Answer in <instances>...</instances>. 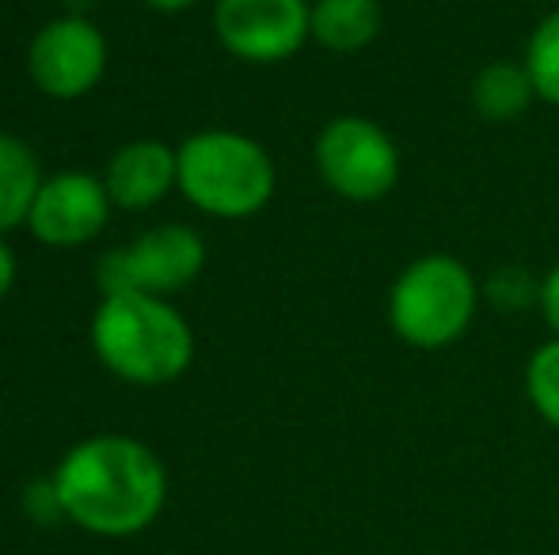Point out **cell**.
I'll list each match as a JSON object with an SVG mask.
<instances>
[{
	"mask_svg": "<svg viewBox=\"0 0 559 555\" xmlns=\"http://www.w3.org/2000/svg\"><path fill=\"white\" fill-rule=\"evenodd\" d=\"M66 521L92 536H138L168 503V472L145 442L96 434L76 442L53 468Z\"/></svg>",
	"mask_w": 559,
	"mask_h": 555,
	"instance_id": "1",
	"label": "cell"
},
{
	"mask_svg": "<svg viewBox=\"0 0 559 555\" xmlns=\"http://www.w3.org/2000/svg\"><path fill=\"white\" fill-rule=\"evenodd\" d=\"M92 350L126 385H168L194 362V331L164 297L104 293L92 316Z\"/></svg>",
	"mask_w": 559,
	"mask_h": 555,
	"instance_id": "2",
	"label": "cell"
},
{
	"mask_svg": "<svg viewBox=\"0 0 559 555\" xmlns=\"http://www.w3.org/2000/svg\"><path fill=\"white\" fill-rule=\"evenodd\" d=\"M484 304V286L456 255L412 260L389 286V331L412 350H445L468 335Z\"/></svg>",
	"mask_w": 559,
	"mask_h": 555,
	"instance_id": "3",
	"label": "cell"
},
{
	"mask_svg": "<svg viewBox=\"0 0 559 555\" xmlns=\"http://www.w3.org/2000/svg\"><path fill=\"white\" fill-rule=\"evenodd\" d=\"M176 186L194 209L222 221H243L266 209L278 191V168L266 145L236 130H202L176 148Z\"/></svg>",
	"mask_w": 559,
	"mask_h": 555,
	"instance_id": "4",
	"label": "cell"
},
{
	"mask_svg": "<svg viewBox=\"0 0 559 555\" xmlns=\"http://www.w3.org/2000/svg\"><path fill=\"white\" fill-rule=\"evenodd\" d=\"M312 160L328 191L358 206L381 202L396 191L404 171L396 137L366 114H335L332 122H324L312 145Z\"/></svg>",
	"mask_w": 559,
	"mask_h": 555,
	"instance_id": "5",
	"label": "cell"
},
{
	"mask_svg": "<svg viewBox=\"0 0 559 555\" xmlns=\"http://www.w3.org/2000/svg\"><path fill=\"white\" fill-rule=\"evenodd\" d=\"M206 270V240L191 225H156L141 232L130 248L99 260L104 293H148L168 297L187 289Z\"/></svg>",
	"mask_w": 559,
	"mask_h": 555,
	"instance_id": "6",
	"label": "cell"
},
{
	"mask_svg": "<svg viewBox=\"0 0 559 555\" xmlns=\"http://www.w3.org/2000/svg\"><path fill=\"white\" fill-rule=\"evenodd\" d=\"M217 43L248 65H282L312 38V0H217Z\"/></svg>",
	"mask_w": 559,
	"mask_h": 555,
	"instance_id": "7",
	"label": "cell"
},
{
	"mask_svg": "<svg viewBox=\"0 0 559 555\" xmlns=\"http://www.w3.org/2000/svg\"><path fill=\"white\" fill-rule=\"evenodd\" d=\"M27 73L50 99H81L107 73V38L81 15L50 20L27 50Z\"/></svg>",
	"mask_w": 559,
	"mask_h": 555,
	"instance_id": "8",
	"label": "cell"
},
{
	"mask_svg": "<svg viewBox=\"0 0 559 555\" xmlns=\"http://www.w3.org/2000/svg\"><path fill=\"white\" fill-rule=\"evenodd\" d=\"M111 194L92 171H58L46 176L31 206L27 229L46 248H81L96 240L111 221Z\"/></svg>",
	"mask_w": 559,
	"mask_h": 555,
	"instance_id": "9",
	"label": "cell"
},
{
	"mask_svg": "<svg viewBox=\"0 0 559 555\" xmlns=\"http://www.w3.org/2000/svg\"><path fill=\"white\" fill-rule=\"evenodd\" d=\"M179 179V156L168 141L156 137H138L130 145H122L107 164V194L118 209L138 214L164 198Z\"/></svg>",
	"mask_w": 559,
	"mask_h": 555,
	"instance_id": "10",
	"label": "cell"
},
{
	"mask_svg": "<svg viewBox=\"0 0 559 555\" xmlns=\"http://www.w3.org/2000/svg\"><path fill=\"white\" fill-rule=\"evenodd\" d=\"M381 0H312V43L332 53H361L381 38Z\"/></svg>",
	"mask_w": 559,
	"mask_h": 555,
	"instance_id": "11",
	"label": "cell"
},
{
	"mask_svg": "<svg viewBox=\"0 0 559 555\" xmlns=\"http://www.w3.org/2000/svg\"><path fill=\"white\" fill-rule=\"evenodd\" d=\"M468 99H472V111L484 122H491V126H510V122H518L537 104V92H533V81L522 61L499 58V61H487V65L472 76Z\"/></svg>",
	"mask_w": 559,
	"mask_h": 555,
	"instance_id": "12",
	"label": "cell"
},
{
	"mask_svg": "<svg viewBox=\"0 0 559 555\" xmlns=\"http://www.w3.org/2000/svg\"><path fill=\"white\" fill-rule=\"evenodd\" d=\"M43 179L35 153L20 137L0 134V237L27 225Z\"/></svg>",
	"mask_w": 559,
	"mask_h": 555,
	"instance_id": "13",
	"label": "cell"
},
{
	"mask_svg": "<svg viewBox=\"0 0 559 555\" xmlns=\"http://www.w3.org/2000/svg\"><path fill=\"white\" fill-rule=\"evenodd\" d=\"M522 65L530 73L533 92H537L540 104L559 107V8H552V12L537 20L530 43H525Z\"/></svg>",
	"mask_w": 559,
	"mask_h": 555,
	"instance_id": "14",
	"label": "cell"
},
{
	"mask_svg": "<svg viewBox=\"0 0 559 555\" xmlns=\"http://www.w3.org/2000/svg\"><path fill=\"white\" fill-rule=\"evenodd\" d=\"M525 400L548 426L559 430V339H545L525 362Z\"/></svg>",
	"mask_w": 559,
	"mask_h": 555,
	"instance_id": "15",
	"label": "cell"
},
{
	"mask_svg": "<svg viewBox=\"0 0 559 555\" xmlns=\"http://www.w3.org/2000/svg\"><path fill=\"white\" fill-rule=\"evenodd\" d=\"M484 301H491L499 312H525L537 309L540 278L525 275L522 267H502L484 281Z\"/></svg>",
	"mask_w": 559,
	"mask_h": 555,
	"instance_id": "16",
	"label": "cell"
},
{
	"mask_svg": "<svg viewBox=\"0 0 559 555\" xmlns=\"http://www.w3.org/2000/svg\"><path fill=\"white\" fill-rule=\"evenodd\" d=\"M23 514L38 526H53V521H66V510H61V498L53 480H35L27 491H23Z\"/></svg>",
	"mask_w": 559,
	"mask_h": 555,
	"instance_id": "17",
	"label": "cell"
},
{
	"mask_svg": "<svg viewBox=\"0 0 559 555\" xmlns=\"http://www.w3.org/2000/svg\"><path fill=\"white\" fill-rule=\"evenodd\" d=\"M537 312L545 319V327L552 331V339H559V263L548 267L540 275V301H537Z\"/></svg>",
	"mask_w": 559,
	"mask_h": 555,
	"instance_id": "18",
	"label": "cell"
},
{
	"mask_svg": "<svg viewBox=\"0 0 559 555\" xmlns=\"http://www.w3.org/2000/svg\"><path fill=\"white\" fill-rule=\"evenodd\" d=\"M12 286H15V252L0 240V301H4Z\"/></svg>",
	"mask_w": 559,
	"mask_h": 555,
	"instance_id": "19",
	"label": "cell"
},
{
	"mask_svg": "<svg viewBox=\"0 0 559 555\" xmlns=\"http://www.w3.org/2000/svg\"><path fill=\"white\" fill-rule=\"evenodd\" d=\"M148 8H156V12H187L191 4H199V0H145Z\"/></svg>",
	"mask_w": 559,
	"mask_h": 555,
	"instance_id": "20",
	"label": "cell"
}]
</instances>
